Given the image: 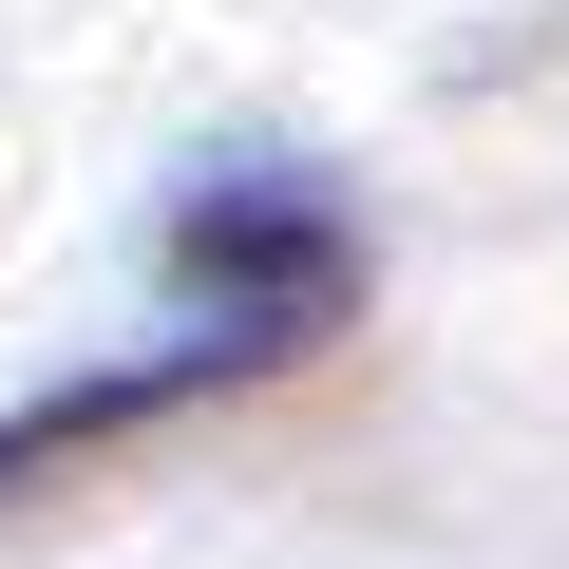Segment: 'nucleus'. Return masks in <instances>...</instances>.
Listing matches in <instances>:
<instances>
[{
  "label": "nucleus",
  "instance_id": "1",
  "mask_svg": "<svg viewBox=\"0 0 569 569\" xmlns=\"http://www.w3.org/2000/svg\"><path fill=\"white\" fill-rule=\"evenodd\" d=\"M152 247H171V342L228 361V399L342 361L361 305H380V228H361V190H342L323 152H266V133L190 152L171 209H152Z\"/></svg>",
  "mask_w": 569,
  "mask_h": 569
}]
</instances>
